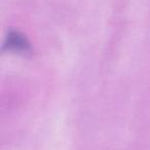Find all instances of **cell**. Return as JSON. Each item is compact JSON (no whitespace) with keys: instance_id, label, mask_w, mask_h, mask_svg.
<instances>
[{"instance_id":"1","label":"cell","mask_w":150,"mask_h":150,"mask_svg":"<svg viewBox=\"0 0 150 150\" xmlns=\"http://www.w3.org/2000/svg\"><path fill=\"white\" fill-rule=\"evenodd\" d=\"M3 50L16 54H27L31 52V44L24 34L17 30H9L3 42Z\"/></svg>"}]
</instances>
